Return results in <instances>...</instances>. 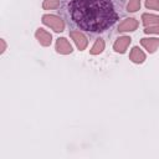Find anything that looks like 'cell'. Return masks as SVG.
I'll use <instances>...</instances> for the list:
<instances>
[{
    "label": "cell",
    "mask_w": 159,
    "mask_h": 159,
    "mask_svg": "<svg viewBox=\"0 0 159 159\" xmlns=\"http://www.w3.org/2000/svg\"><path fill=\"white\" fill-rule=\"evenodd\" d=\"M127 0H60L67 25L89 35L108 32L125 12Z\"/></svg>",
    "instance_id": "obj_1"
},
{
    "label": "cell",
    "mask_w": 159,
    "mask_h": 159,
    "mask_svg": "<svg viewBox=\"0 0 159 159\" xmlns=\"http://www.w3.org/2000/svg\"><path fill=\"white\" fill-rule=\"evenodd\" d=\"M42 22L47 26H50L53 31L56 32H61L65 30V22L61 17L56 16V15H43L42 16Z\"/></svg>",
    "instance_id": "obj_2"
},
{
    "label": "cell",
    "mask_w": 159,
    "mask_h": 159,
    "mask_svg": "<svg viewBox=\"0 0 159 159\" xmlns=\"http://www.w3.org/2000/svg\"><path fill=\"white\" fill-rule=\"evenodd\" d=\"M70 36L72 37V40H73L75 43L77 45L78 50L82 51V50H84V48L87 47L88 40H87L86 35H84L82 31H80V30H72V31H70Z\"/></svg>",
    "instance_id": "obj_3"
},
{
    "label": "cell",
    "mask_w": 159,
    "mask_h": 159,
    "mask_svg": "<svg viewBox=\"0 0 159 159\" xmlns=\"http://www.w3.org/2000/svg\"><path fill=\"white\" fill-rule=\"evenodd\" d=\"M130 41H132V39L129 36H120V37H118L116 40L114 45H113L114 51L116 52H119V53H124L125 50H127V47L129 46Z\"/></svg>",
    "instance_id": "obj_4"
},
{
    "label": "cell",
    "mask_w": 159,
    "mask_h": 159,
    "mask_svg": "<svg viewBox=\"0 0 159 159\" xmlns=\"http://www.w3.org/2000/svg\"><path fill=\"white\" fill-rule=\"evenodd\" d=\"M56 51L62 55H68L72 52V46L65 37H58L56 41Z\"/></svg>",
    "instance_id": "obj_5"
},
{
    "label": "cell",
    "mask_w": 159,
    "mask_h": 159,
    "mask_svg": "<svg viewBox=\"0 0 159 159\" xmlns=\"http://www.w3.org/2000/svg\"><path fill=\"white\" fill-rule=\"evenodd\" d=\"M140 43L145 50H148V52L153 53L159 47V39H157V37H149V39L144 37V39L140 40Z\"/></svg>",
    "instance_id": "obj_6"
},
{
    "label": "cell",
    "mask_w": 159,
    "mask_h": 159,
    "mask_svg": "<svg viewBox=\"0 0 159 159\" xmlns=\"http://www.w3.org/2000/svg\"><path fill=\"white\" fill-rule=\"evenodd\" d=\"M137 27H138V21L133 17H129V19H125L122 24H119L117 30L119 32H125V31H134Z\"/></svg>",
    "instance_id": "obj_7"
},
{
    "label": "cell",
    "mask_w": 159,
    "mask_h": 159,
    "mask_svg": "<svg viewBox=\"0 0 159 159\" xmlns=\"http://www.w3.org/2000/svg\"><path fill=\"white\" fill-rule=\"evenodd\" d=\"M35 35H36V39L39 40V42H40L42 46H50V45H51L52 36H51V34L47 32L46 30H43V29H37Z\"/></svg>",
    "instance_id": "obj_8"
},
{
    "label": "cell",
    "mask_w": 159,
    "mask_h": 159,
    "mask_svg": "<svg viewBox=\"0 0 159 159\" xmlns=\"http://www.w3.org/2000/svg\"><path fill=\"white\" fill-rule=\"evenodd\" d=\"M129 60L135 62V63H142L145 60V55H144V52L139 47L135 46V47L132 48V51L129 53Z\"/></svg>",
    "instance_id": "obj_9"
},
{
    "label": "cell",
    "mask_w": 159,
    "mask_h": 159,
    "mask_svg": "<svg viewBox=\"0 0 159 159\" xmlns=\"http://www.w3.org/2000/svg\"><path fill=\"white\" fill-rule=\"evenodd\" d=\"M142 20H143L144 26H152V25H158L159 24V16L153 15V14H143Z\"/></svg>",
    "instance_id": "obj_10"
},
{
    "label": "cell",
    "mask_w": 159,
    "mask_h": 159,
    "mask_svg": "<svg viewBox=\"0 0 159 159\" xmlns=\"http://www.w3.org/2000/svg\"><path fill=\"white\" fill-rule=\"evenodd\" d=\"M103 50H104V41H103L102 39H97L96 42H94V45H93L92 48H91V53H92V55H98V53H101Z\"/></svg>",
    "instance_id": "obj_11"
},
{
    "label": "cell",
    "mask_w": 159,
    "mask_h": 159,
    "mask_svg": "<svg viewBox=\"0 0 159 159\" xmlns=\"http://www.w3.org/2000/svg\"><path fill=\"white\" fill-rule=\"evenodd\" d=\"M42 7L46 10H52V9H58L60 7V0H45L42 4Z\"/></svg>",
    "instance_id": "obj_12"
},
{
    "label": "cell",
    "mask_w": 159,
    "mask_h": 159,
    "mask_svg": "<svg viewBox=\"0 0 159 159\" xmlns=\"http://www.w3.org/2000/svg\"><path fill=\"white\" fill-rule=\"evenodd\" d=\"M139 7H140V0H129V2L127 5V10L130 12L139 10Z\"/></svg>",
    "instance_id": "obj_13"
},
{
    "label": "cell",
    "mask_w": 159,
    "mask_h": 159,
    "mask_svg": "<svg viewBox=\"0 0 159 159\" xmlns=\"http://www.w3.org/2000/svg\"><path fill=\"white\" fill-rule=\"evenodd\" d=\"M145 7L159 10V0H145Z\"/></svg>",
    "instance_id": "obj_14"
},
{
    "label": "cell",
    "mask_w": 159,
    "mask_h": 159,
    "mask_svg": "<svg viewBox=\"0 0 159 159\" xmlns=\"http://www.w3.org/2000/svg\"><path fill=\"white\" fill-rule=\"evenodd\" d=\"M144 32L145 34H159V24L155 26H147Z\"/></svg>",
    "instance_id": "obj_15"
},
{
    "label": "cell",
    "mask_w": 159,
    "mask_h": 159,
    "mask_svg": "<svg viewBox=\"0 0 159 159\" xmlns=\"http://www.w3.org/2000/svg\"><path fill=\"white\" fill-rule=\"evenodd\" d=\"M5 48H6V43H5V41H4V40H1V52H4V51H5Z\"/></svg>",
    "instance_id": "obj_16"
}]
</instances>
